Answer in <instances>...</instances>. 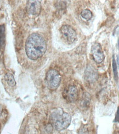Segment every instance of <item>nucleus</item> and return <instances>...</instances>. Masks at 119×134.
Segmentation results:
<instances>
[{"label":"nucleus","mask_w":119,"mask_h":134,"mask_svg":"<svg viewBox=\"0 0 119 134\" xmlns=\"http://www.w3.org/2000/svg\"><path fill=\"white\" fill-rule=\"evenodd\" d=\"M42 8L41 3L36 0L27 1L26 9L27 13L32 15H38L41 12Z\"/></svg>","instance_id":"nucleus-6"},{"label":"nucleus","mask_w":119,"mask_h":134,"mask_svg":"<svg viewBox=\"0 0 119 134\" xmlns=\"http://www.w3.org/2000/svg\"><path fill=\"white\" fill-rule=\"evenodd\" d=\"M112 69H113V71H114L115 77H117V65H116V62L114 56H113V59H112Z\"/></svg>","instance_id":"nucleus-13"},{"label":"nucleus","mask_w":119,"mask_h":134,"mask_svg":"<svg viewBox=\"0 0 119 134\" xmlns=\"http://www.w3.org/2000/svg\"><path fill=\"white\" fill-rule=\"evenodd\" d=\"M63 97L69 102H74L78 97V90L75 86H69L63 92Z\"/></svg>","instance_id":"nucleus-7"},{"label":"nucleus","mask_w":119,"mask_h":134,"mask_svg":"<svg viewBox=\"0 0 119 134\" xmlns=\"http://www.w3.org/2000/svg\"><path fill=\"white\" fill-rule=\"evenodd\" d=\"M46 50V42L40 34L32 33L27 37L25 51L28 58L31 60H36L42 57Z\"/></svg>","instance_id":"nucleus-1"},{"label":"nucleus","mask_w":119,"mask_h":134,"mask_svg":"<svg viewBox=\"0 0 119 134\" xmlns=\"http://www.w3.org/2000/svg\"><path fill=\"white\" fill-rule=\"evenodd\" d=\"M91 54L94 60L97 63H100L104 59V54L100 44L95 43L91 47Z\"/></svg>","instance_id":"nucleus-5"},{"label":"nucleus","mask_w":119,"mask_h":134,"mask_svg":"<svg viewBox=\"0 0 119 134\" xmlns=\"http://www.w3.org/2000/svg\"><path fill=\"white\" fill-rule=\"evenodd\" d=\"M60 80L61 76L57 70L52 69L49 70L47 72L46 81L49 90H55L59 87Z\"/></svg>","instance_id":"nucleus-3"},{"label":"nucleus","mask_w":119,"mask_h":134,"mask_svg":"<svg viewBox=\"0 0 119 134\" xmlns=\"http://www.w3.org/2000/svg\"><path fill=\"white\" fill-rule=\"evenodd\" d=\"M60 32L64 40L68 44H71L77 38V34L73 27L69 25L62 26L60 28Z\"/></svg>","instance_id":"nucleus-4"},{"label":"nucleus","mask_w":119,"mask_h":134,"mask_svg":"<svg viewBox=\"0 0 119 134\" xmlns=\"http://www.w3.org/2000/svg\"><path fill=\"white\" fill-rule=\"evenodd\" d=\"M2 107H1V106L0 105V115H1V113H2Z\"/></svg>","instance_id":"nucleus-14"},{"label":"nucleus","mask_w":119,"mask_h":134,"mask_svg":"<svg viewBox=\"0 0 119 134\" xmlns=\"http://www.w3.org/2000/svg\"><path fill=\"white\" fill-rule=\"evenodd\" d=\"M90 101V96L89 94L88 93H84L82 100V103H81V105L83 107H87L89 105Z\"/></svg>","instance_id":"nucleus-12"},{"label":"nucleus","mask_w":119,"mask_h":134,"mask_svg":"<svg viewBox=\"0 0 119 134\" xmlns=\"http://www.w3.org/2000/svg\"><path fill=\"white\" fill-rule=\"evenodd\" d=\"M4 78H5V81H6V82L8 83V84L9 86L12 87H14L16 85L15 80L14 79L13 75L12 74L9 73V72L8 73H7L5 75Z\"/></svg>","instance_id":"nucleus-9"},{"label":"nucleus","mask_w":119,"mask_h":134,"mask_svg":"<svg viewBox=\"0 0 119 134\" xmlns=\"http://www.w3.org/2000/svg\"><path fill=\"white\" fill-rule=\"evenodd\" d=\"M50 121L56 130L61 131L65 130L71 123V115L61 108L55 109L50 116Z\"/></svg>","instance_id":"nucleus-2"},{"label":"nucleus","mask_w":119,"mask_h":134,"mask_svg":"<svg viewBox=\"0 0 119 134\" xmlns=\"http://www.w3.org/2000/svg\"><path fill=\"white\" fill-rule=\"evenodd\" d=\"M85 72H86L87 77L90 80H95V78L97 77V70H96L93 67L91 66H89L87 67Z\"/></svg>","instance_id":"nucleus-8"},{"label":"nucleus","mask_w":119,"mask_h":134,"mask_svg":"<svg viewBox=\"0 0 119 134\" xmlns=\"http://www.w3.org/2000/svg\"><path fill=\"white\" fill-rule=\"evenodd\" d=\"M81 15L84 19L86 20H89L92 17V13L91 11L89 9H84L81 12Z\"/></svg>","instance_id":"nucleus-11"},{"label":"nucleus","mask_w":119,"mask_h":134,"mask_svg":"<svg viewBox=\"0 0 119 134\" xmlns=\"http://www.w3.org/2000/svg\"><path fill=\"white\" fill-rule=\"evenodd\" d=\"M5 44V27L4 25H0V47H3Z\"/></svg>","instance_id":"nucleus-10"}]
</instances>
